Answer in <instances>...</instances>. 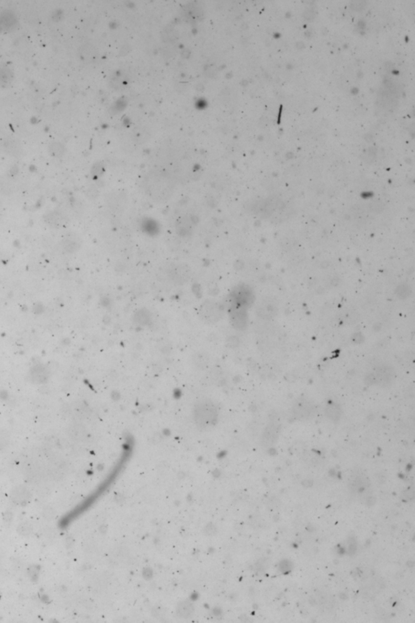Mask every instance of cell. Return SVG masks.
Returning a JSON list of instances; mask_svg holds the SVG:
<instances>
[{
  "instance_id": "cell-4",
  "label": "cell",
  "mask_w": 415,
  "mask_h": 623,
  "mask_svg": "<svg viewBox=\"0 0 415 623\" xmlns=\"http://www.w3.org/2000/svg\"><path fill=\"white\" fill-rule=\"evenodd\" d=\"M281 427L278 423H269L263 430L262 435V444L263 446L268 447L273 445L278 441L280 436Z\"/></svg>"
},
{
  "instance_id": "cell-5",
  "label": "cell",
  "mask_w": 415,
  "mask_h": 623,
  "mask_svg": "<svg viewBox=\"0 0 415 623\" xmlns=\"http://www.w3.org/2000/svg\"><path fill=\"white\" fill-rule=\"evenodd\" d=\"M11 497L12 502H14L16 504L25 505L30 501L31 494L26 487L18 486L12 490Z\"/></svg>"
},
{
  "instance_id": "cell-1",
  "label": "cell",
  "mask_w": 415,
  "mask_h": 623,
  "mask_svg": "<svg viewBox=\"0 0 415 623\" xmlns=\"http://www.w3.org/2000/svg\"><path fill=\"white\" fill-rule=\"evenodd\" d=\"M393 378L394 371L391 367L380 365L375 368L372 374H371L367 378L369 379L371 385L375 384L381 387H386L391 384Z\"/></svg>"
},
{
  "instance_id": "cell-2",
  "label": "cell",
  "mask_w": 415,
  "mask_h": 623,
  "mask_svg": "<svg viewBox=\"0 0 415 623\" xmlns=\"http://www.w3.org/2000/svg\"><path fill=\"white\" fill-rule=\"evenodd\" d=\"M211 402L203 401L202 403L198 405L196 408V418L197 422L200 423H209L215 422L217 417V410L210 403Z\"/></svg>"
},
{
  "instance_id": "cell-7",
  "label": "cell",
  "mask_w": 415,
  "mask_h": 623,
  "mask_svg": "<svg viewBox=\"0 0 415 623\" xmlns=\"http://www.w3.org/2000/svg\"><path fill=\"white\" fill-rule=\"evenodd\" d=\"M214 305H215L214 303H210L209 305H204V310H202L201 312L204 313L205 319H209L210 321L214 320L217 312H219L218 309L217 310V308Z\"/></svg>"
},
{
  "instance_id": "cell-6",
  "label": "cell",
  "mask_w": 415,
  "mask_h": 623,
  "mask_svg": "<svg viewBox=\"0 0 415 623\" xmlns=\"http://www.w3.org/2000/svg\"><path fill=\"white\" fill-rule=\"evenodd\" d=\"M326 414L329 417L330 420H332L333 421H338L340 417L342 416V410H341L338 405L335 404V403H331L326 408Z\"/></svg>"
},
{
  "instance_id": "cell-3",
  "label": "cell",
  "mask_w": 415,
  "mask_h": 623,
  "mask_svg": "<svg viewBox=\"0 0 415 623\" xmlns=\"http://www.w3.org/2000/svg\"><path fill=\"white\" fill-rule=\"evenodd\" d=\"M313 404L306 399L298 400L292 408L293 416L298 420H306L311 417L314 412Z\"/></svg>"
}]
</instances>
